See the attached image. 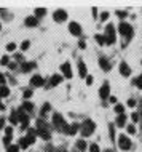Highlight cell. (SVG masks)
Listing matches in <instances>:
<instances>
[{
  "instance_id": "33",
  "label": "cell",
  "mask_w": 142,
  "mask_h": 152,
  "mask_svg": "<svg viewBox=\"0 0 142 152\" xmlns=\"http://www.w3.org/2000/svg\"><path fill=\"white\" fill-rule=\"evenodd\" d=\"M117 16H118V18H126V16H128V13H126V11H122V10H118V11H117Z\"/></svg>"
},
{
  "instance_id": "16",
  "label": "cell",
  "mask_w": 142,
  "mask_h": 152,
  "mask_svg": "<svg viewBox=\"0 0 142 152\" xmlns=\"http://www.w3.org/2000/svg\"><path fill=\"white\" fill-rule=\"evenodd\" d=\"M35 67V63H22L21 64V71L22 72H29L30 69Z\"/></svg>"
},
{
  "instance_id": "41",
  "label": "cell",
  "mask_w": 142,
  "mask_h": 152,
  "mask_svg": "<svg viewBox=\"0 0 142 152\" xmlns=\"http://www.w3.org/2000/svg\"><path fill=\"white\" fill-rule=\"evenodd\" d=\"M107 18H109V13H107V11H104V13L101 15V21H106Z\"/></svg>"
},
{
  "instance_id": "15",
  "label": "cell",
  "mask_w": 142,
  "mask_h": 152,
  "mask_svg": "<svg viewBox=\"0 0 142 152\" xmlns=\"http://www.w3.org/2000/svg\"><path fill=\"white\" fill-rule=\"evenodd\" d=\"M62 82V75H59V74H54L53 77H51V80H50V83L53 85V87H56V85H59Z\"/></svg>"
},
{
  "instance_id": "44",
  "label": "cell",
  "mask_w": 142,
  "mask_h": 152,
  "mask_svg": "<svg viewBox=\"0 0 142 152\" xmlns=\"http://www.w3.org/2000/svg\"><path fill=\"white\" fill-rule=\"evenodd\" d=\"M15 59H16L18 63H21V61H22V56H21V55H15Z\"/></svg>"
},
{
  "instance_id": "39",
  "label": "cell",
  "mask_w": 142,
  "mask_h": 152,
  "mask_svg": "<svg viewBox=\"0 0 142 152\" xmlns=\"http://www.w3.org/2000/svg\"><path fill=\"white\" fill-rule=\"evenodd\" d=\"M128 106H129V107H134V106H136V99H133V98L128 99Z\"/></svg>"
},
{
  "instance_id": "37",
  "label": "cell",
  "mask_w": 142,
  "mask_h": 152,
  "mask_svg": "<svg viewBox=\"0 0 142 152\" xmlns=\"http://www.w3.org/2000/svg\"><path fill=\"white\" fill-rule=\"evenodd\" d=\"M30 96H32V90H26V91H24V98H26V99H29Z\"/></svg>"
},
{
  "instance_id": "4",
  "label": "cell",
  "mask_w": 142,
  "mask_h": 152,
  "mask_svg": "<svg viewBox=\"0 0 142 152\" xmlns=\"http://www.w3.org/2000/svg\"><path fill=\"white\" fill-rule=\"evenodd\" d=\"M118 31H120V34H122L125 39H131L133 37V27H131V24L128 23H120V26H118Z\"/></svg>"
},
{
  "instance_id": "34",
  "label": "cell",
  "mask_w": 142,
  "mask_h": 152,
  "mask_svg": "<svg viewBox=\"0 0 142 152\" xmlns=\"http://www.w3.org/2000/svg\"><path fill=\"white\" fill-rule=\"evenodd\" d=\"M131 119L134 120V123H136V122H139V114H137V112H133V114H131Z\"/></svg>"
},
{
  "instance_id": "49",
  "label": "cell",
  "mask_w": 142,
  "mask_h": 152,
  "mask_svg": "<svg viewBox=\"0 0 142 152\" xmlns=\"http://www.w3.org/2000/svg\"><path fill=\"white\" fill-rule=\"evenodd\" d=\"M3 125H5V123H3V120L0 119V128H3Z\"/></svg>"
},
{
  "instance_id": "6",
  "label": "cell",
  "mask_w": 142,
  "mask_h": 152,
  "mask_svg": "<svg viewBox=\"0 0 142 152\" xmlns=\"http://www.w3.org/2000/svg\"><path fill=\"white\" fill-rule=\"evenodd\" d=\"M53 18L56 23H62V21L67 19V13L64 11V10H56V11L53 13Z\"/></svg>"
},
{
  "instance_id": "47",
  "label": "cell",
  "mask_w": 142,
  "mask_h": 152,
  "mask_svg": "<svg viewBox=\"0 0 142 152\" xmlns=\"http://www.w3.org/2000/svg\"><path fill=\"white\" fill-rule=\"evenodd\" d=\"M109 98H110V103H117V98H115V96H109Z\"/></svg>"
},
{
  "instance_id": "26",
  "label": "cell",
  "mask_w": 142,
  "mask_h": 152,
  "mask_svg": "<svg viewBox=\"0 0 142 152\" xmlns=\"http://www.w3.org/2000/svg\"><path fill=\"white\" fill-rule=\"evenodd\" d=\"M0 64H2V66H7V64H10V58H8V56H2Z\"/></svg>"
},
{
  "instance_id": "20",
  "label": "cell",
  "mask_w": 142,
  "mask_h": 152,
  "mask_svg": "<svg viewBox=\"0 0 142 152\" xmlns=\"http://www.w3.org/2000/svg\"><path fill=\"white\" fill-rule=\"evenodd\" d=\"M125 123H126V115L125 114H120V115L117 117V125L118 127H123Z\"/></svg>"
},
{
  "instance_id": "25",
  "label": "cell",
  "mask_w": 142,
  "mask_h": 152,
  "mask_svg": "<svg viewBox=\"0 0 142 152\" xmlns=\"http://www.w3.org/2000/svg\"><path fill=\"white\" fill-rule=\"evenodd\" d=\"M27 146H29V143H27V139H26V138H24V139H19V147L21 149H26Z\"/></svg>"
},
{
  "instance_id": "42",
  "label": "cell",
  "mask_w": 142,
  "mask_h": 152,
  "mask_svg": "<svg viewBox=\"0 0 142 152\" xmlns=\"http://www.w3.org/2000/svg\"><path fill=\"white\" fill-rule=\"evenodd\" d=\"M3 141H5V144H10V143H11V136H5Z\"/></svg>"
},
{
  "instance_id": "30",
  "label": "cell",
  "mask_w": 142,
  "mask_h": 152,
  "mask_svg": "<svg viewBox=\"0 0 142 152\" xmlns=\"http://www.w3.org/2000/svg\"><path fill=\"white\" fill-rule=\"evenodd\" d=\"M89 152H101L99 151V146L98 144H91V146H89Z\"/></svg>"
},
{
  "instance_id": "22",
  "label": "cell",
  "mask_w": 142,
  "mask_h": 152,
  "mask_svg": "<svg viewBox=\"0 0 142 152\" xmlns=\"http://www.w3.org/2000/svg\"><path fill=\"white\" fill-rule=\"evenodd\" d=\"M133 85H136L137 88H142V74L137 77V79H133Z\"/></svg>"
},
{
  "instance_id": "1",
  "label": "cell",
  "mask_w": 142,
  "mask_h": 152,
  "mask_svg": "<svg viewBox=\"0 0 142 152\" xmlns=\"http://www.w3.org/2000/svg\"><path fill=\"white\" fill-rule=\"evenodd\" d=\"M94 128H96V125H94L93 120H85L83 122V125H81V136L83 138H88V136L93 135Z\"/></svg>"
},
{
  "instance_id": "8",
  "label": "cell",
  "mask_w": 142,
  "mask_h": 152,
  "mask_svg": "<svg viewBox=\"0 0 142 152\" xmlns=\"http://www.w3.org/2000/svg\"><path fill=\"white\" fill-rule=\"evenodd\" d=\"M69 31L72 32L73 35H77V37L81 34V27H80V24L78 23H70L69 24Z\"/></svg>"
},
{
  "instance_id": "2",
  "label": "cell",
  "mask_w": 142,
  "mask_h": 152,
  "mask_svg": "<svg viewBox=\"0 0 142 152\" xmlns=\"http://www.w3.org/2000/svg\"><path fill=\"white\" fill-rule=\"evenodd\" d=\"M53 122H54V127H56L57 130H61V131L65 133V130H67V127H69V125L64 122V117H62L59 112H56V114L53 115Z\"/></svg>"
},
{
  "instance_id": "48",
  "label": "cell",
  "mask_w": 142,
  "mask_h": 152,
  "mask_svg": "<svg viewBox=\"0 0 142 152\" xmlns=\"http://www.w3.org/2000/svg\"><path fill=\"white\" fill-rule=\"evenodd\" d=\"M0 83H2V85L5 83V79H3V75H2V74H0Z\"/></svg>"
},
{
  "instance_id": "14",
  "label": "cell",
  "mask_w": 142,
  "mask_h": 152,
  "mask_svg": "<svg viewBox=\"0 0 142 152\" xmlns=\"http://www.w3.org/2000/svg\"><path fill=\"white\" fill-rule=\"evenodd\" d=\"M78 72H80L81 79H85V77H86V66H85L83 61H78Z\"/></svg>"
},
{
  "instance_id": "31",
  "label": "cell",
  "mask_w": 142,
  "mask_h": 152,
  "mask_svg": "<svg viewBox=\"0 0 142 152\" xmlns=\"http://www.w3.org/2000/svg\"><path fill=\"white\" fill-rule=\"evenodd\" d=\"M50 107H51L50 104H43V107H42V115H45V114L50 111Z\"/></svg>"
},
{
  "instance_id": "3",
  "label": "cell",
  "mask_w": 142,
  "mask_h": 152,
  "mask_svg": "<svg viewBox=\"0 0 142 152\" xmlns=\"http://www.w3.org/2000/svg\"><path fill=\"white\" fill-rule=\"evenodd\" d=\"M106 43L107 45H112L115 43V27H114V24H107L106 26Z\"/></svg>"
},
{
  "instance_id": "5",
  "label": "cell",
  "mask_w": 142,
  "mask_h": 152,
  "mask_svg": "<svg viewBox=\"0 0 142 152\" xmlns=\"http://www.w3.org/2000/svg\"><path fill=\"white\" fill-rule=\"evenodd\" d=\"M118 147L122 149V151H129L131 149V139L126 135H120V138H118Z\"/></svg>"
},
{
  "instance_id": "21",
  "label": "cell",
  "mask_w": 142,
  "mask_h": 152,
  "mask_svg": "<svg viewBox=\"0 0 142 152\" xmlns=\"http://www.w3.org/2000/svg\"><path fill=\"white\" fill-rule=\"evenodd\" d=\"M77 147H78V151H85L88 147V144H86L85 139H80V141H77Z\"/></svg>"
},
{
  "instance_id": "23",
  "label": "cell",
  "mask_w": 142,
  "mask_h": 152,
  "mask_svg": "<svg viewBox=\"0 0 142 152\" xmlns=\"http://www.w3.org/2000/svg\"><path fill=\"white\" fill-rule=\"evenodd\" d=\"M10 95V90L7 87H2L0 88V98H5V96H8Z\"/></svg>"
},
{
  "instance_id": "12",
  "label": "cell",
  "mask_w": 142,
  "mask_h": 152,
  "mask_svg": "<svg viewBox=\"0 0 142 152\" xmlns=\"http://www.w3.org/2000/svg\"><path fill=\"white\" fill-rule=\"evenodd\" d=\"M37 24H38V19H37L35 16H29L27 19H26V26L27 27H35Z\"/></svg>"
},
{
  "instance_id": "9",
  "label": "cell",
  "mask_w": 142,
  "mask_h": 152,
  "mask_svg": "<svg viewBox=\"0 0 142 152\" xmlns=\"http://www.w3.org/2000/svg\"><path fill=\"white\" fill-rule=\"evenodd\" d=\"M61 71L64 72V77L65 79H72V69H70V64L69 63H64L61 66Z\"/></svg>"
},
{
  "instance_id": "19",
  "label": "cell",
  "mask_w": 142,
  "mask_h": 152,
  "mask_svg": "<svg viewBox=\"0 0 142 152\" xmlns=\"http://www.w3.org/2000/svg\"><path fill=\"white\" fill-rule=\"evenodd\" d=\"M21 109H22V111H26V112H34V104H30V103H27V101H26V103L21 106Z\"/></svg>"
},
{
  "instance_id": "46",
  "label": "cell",
  "mask_w": 142,
  "mask_h": 152,
  "mask_svg": "<svg viewBox=\"0 0 142 152\" xmlns=\"http://www.w3.org/2000/svg\"><path fill=\"white\" fill-rule=\"evenodd\" d=\"M109 128H110V138H114V136H115V135H114V125H110Z\"/></svg>"
},
{
  "instance_id": "10",
  "label": "cell",
  "mask_w": 142,
  "mask_h": 152,
  "mask_svg": "<svg viewBox=\"0 0 142 152\" xmlns=\"http://www.w3.org/2000/svg\"><path fill=\"white\" fill-rule=\"evenodd\" d=\"M120 74H122L123 77H129L131 75V69H129V66H128L126 63L120 64Z\"/></svg>"
},
{
  "instance_id": "13",
  "label": "cell",
  "mask_w": 142,
  "mask_h": 152,
  "mask_svg": "<svg viewBox=\"0 0 142 152\" xmlns=\"http://www.w3.org/2000/svg\"><path fill=\"white\" fill-rule=\"evenodd\" d=\"M99 66H101V67L104 69L106 72L110 71V67H112V66H110V63L106 59V58H99Z\"/></svg>"
},
{
  "instance_id": "50",
  "label": "cell",
  "mask_w": 142,
  "mask_h": 152,
  "mask_svg": "<svg viewBox=\"0 0 142 152\" xmlns=\"http://www.w3.org/2000/svg\"><path fill=\"white\" fill-rule=\"evenodd\" d=\"M0 109H5V106H3V104H2V103H0Z\"/></svg>"
},
{
  "instance_id": "24",
  "label": "cell",
  "mask_w": 142,
  "mask_h": 152,
  "mask_svg": "<svg viewBox=\"0 0 142 152\" xmlns=\"http://www.w3.org/2000/svg\"><path fill=\"white\" fill-rule=\"evenodd\" d=\"M43 15H46V10H45V8H38V10H35V18H42Z\"/></svg>"
},
{
  "instance_id": "7",
  "label": "cell",
  "mask_w": 142,
  "mask_h": 152,
  "mask_svg": "<svg viewBox=\"0 0 142 152\" xmlns=\"http://www.w3.org/2000/svg\"><path fill=\"white\" fill-rule=\"evenodd\" d=\"M99 96H101L102 99H106V98H109V96H110V87H109V82H104V85H102L101 90H99Z\"/></svg>"
},
{
  "instance_id": "36",
  "label": "cell",
  "mask_w": 142,
  "mask_h": 152,
  "mask_svg": "<svg viewBox=\"0 0 142 152\" xmlns=\"http://www.w3.org/2000/svg\"><path fill=\"white\" fill-rule=\"evenodd\" d=\"M128 133H129V135H134V133H136V127H134V125H129V127H128Z\"/></svg>"
},
{
  "instance_id": "51",
  "label": "cell",
  "mask_w": 142,
  "mask_h": 152,
  "mask_svg": "<svg viewBox=\"0 0 142 152\" xmlns=\"http://www.w3.org/2000/svg\"><path fill=\"white\" fill-rule=\"evenodd\" d=\"M106 152H112V151H106Z\"/></svg>"
},
{
  "instance_id": "18",
  "label": "cell",
  "mask_w": 142,
  "mask_h": 152,
  "mask_svg": "<svg viewBox=\"0 0 142 152\" xmlns=\"http://www.w3.org/2000/svg\"><path fill=\"white\" fill-rule=\"evenodd\" d=\"M77 130H78V125L73 123V125H70V127H67L65 133H67V135H75V133H77Z\"/></svg>"
},
{
  "instance_id": "43",
  "label": "cell",
  "mask_w": 142,
  "mask_h": 152,
  "mask_svg": "<svg viewBox=\"0 0 142 152\" xmlns=\"http://www.w3.org/2000/svg\"><path fill=\"white\" fill-rule=\"evenodd\" d=\"M86 83H88V85H91V83H93V77H91V75H88V77H86Z\"/></svg>"
},
{
  "instance_id": "45",
  "label": "cell",
  "mask_w": 142,
  "mask_h": 152,
  "mask_svg": "<svg viewBox=\"0 0 142 152\" xmlns=\"http://www.w3.org/2000/svg\"><path fill=\"white\" fill-rule=\"evenodd\" d=\"M78 47H80V48H85V47H86L85 40H80V43H78Z\"/></svg>"
},
{
  "instance_id": "29",
  "label": "cell",
  "mask_w": 142,
  "mask_h": 152,
  "mask_svg": "<svg viewBox=\"0 0 142 152\" xmlns=\"http://www.w3.org/2000/svg\"><path fill=\"white\" fill-rule=\"evenodd\" d=\"M123 111H125V107H123L122 104H117V106H115V112H117V114H123Z\"/></svg>"
},
{
  "instance_id": "35",
  "label": "cell",
  "mask_w": 142,
  "mask_h": 152,
  "mask_svg": "<svg viewBox=\"0 0 142 152\" xmlns=\"http://www.w3.org/2000/svg\"><path fill=\"white\" fill-rule=\"evenodd\" d=\"M18 146H15V144H11V146H8V152H18Z\"/></svg>"
},
{
  "instance_id": "40",
  "label": "cell",
  "mask_w": 142,
  "mask_h": 152,
  "mask_svg": "<svg viewBox=\"0 0 142 152\" xmlns=\"http://www.w3.org/2000/svg\"><path fill=\"white\" fill-rule=\"evenodd\" d=\"M5 133H7V136H11L13 128H11V127H7V128H5Z\"/></svg>"
},
{
  "instance_id": "11",
  "label": "cell",
  "mask_w": 142,
  "mask_h": 152,
  "mask_svg": "<svg viewBox=\"0 0 142 152\" xmlns=\"http://www.w3.org/2000/svg\"><path fill=\"white\" fill-rule=\"evenodd\" d=\"M30 85H32V87H42V85H43V79H42L40 75H34L32 79H30Z\"/></svg>"
},
{
  "instance_id": "32",
  "label": "cell",
  "mask_w": 142,
  "mask_h": 152,
  "mask_svg": "<svg viewBox=\"0 0 142 152\" xmlns=\"http://www.w3.org/2000/svg\"><path fill=\"white\" fill-rule=\"evenodd\" d=\"M96 42H99L101 45H106V39L102 35H96Z\"/></svg>"
},
{
  "instance_id": "27",
  "label": "cell",
  "mask_w": 142,
  "mask_h": 152,
  "mask_svg": "<svg viewBox=\"0 0 142 152\" xmlns=\"http://www.w3.org/2000/svg\"><path fill=\"white\" fill-rule=\"evenodd\" d=\"M38 135H40L42 138H43V139H46V141H48L50 138H51V136H50V133H48V131H38Z\"/></svg>"
},
{
  "instance_id": "28",
  "label": "cell",
  "mask_w": 142,
  "mask_h": 152,
  "mask_svg": "<svg viewBox=\"0 0 142 152\" xmlns=\"http://www.w3.org/2000/svg\"><path fill=\"white\" fill-rule=\"evenodd\" d=\"M29 47H30V42H29V40H24V42L21 43V50H27Z\"/></svg>"
},
{
  "instance_id": "17",
  "label": "cell",
  "mask_w": 142,
  "mask_h": 152,
  "mask_svg": "<svg viewBox=\"0 0 142 152\" xmlns=\"http://www.w3.org/2000/svg\"><path fill=\"white\" fill-rule=\"evenodd\" d=\"M37 128H38V131H48V123H45L43 120H38L37 122Z\"/></svg>"
},
{
  "instance_id": "52",
  "label": "cell",
  "mask_w": 142,
  "mask_h": 152,
  "mask_svg": "<svg viewBox=\"0 0 142 152\" xmlns=\"http://www.w3.org/2000/svg\"><path fill=\"white\" fill-rule=\"evenodd\" d=\"M0 27H2V24H0Z\"/></svg>"
},
{
  "instance_id": "38",
  "label": "cell",
  "mask_w": 142,
  "mask_h": 152,
  "mask_svg": "<svg viewBox=\"0 0 142 152\" xmlns=\"http://www.w3.org/2000/svg\"><path fill=\"white\" fill-rule=\"evenodd\" d=\"M15 48H16V43H8L7 45V50H8V51H13Z\"/></svg>"
}]
</instances>
